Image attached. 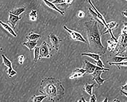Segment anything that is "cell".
<instances>
[{
  "label": "cell",
  "mask_w": 127,
  "mask_h": 102,
  "mask_svg": "<svg viewBox=\"0 0 127 102\" xmlns=\"http://www.w3.org/2000/svg\"><path fill=\"white\" fill-rule=\"evenodd\" d=\"M39 92L46 96L49 101H59L65 95V90L60 81L54 77H49L40 81Z\"/></svg>",
  "instance_id": "1"
},
{
  "label": "cell",
  "mask_w": 127,
  "mask_h": 102,
  "mask_svg": "<svg viewBox=\"0 0 127 102\" xmlns=\"http://www.w3.org/2000/svg\"><path fill=\"white\" fill-rule=\"evenodd\" d=\"M88 24V36L89 44L97 49H104V47L102 43L97 22L92 21Z\"/></svg>",
  "instance_id": "2"
},
{
  "label": "cell",
  "mask_w": 127,
  "mask_h": 102,
  "mask_svg": "<svg viewBox=\"0 0 127 102\" xmlns=\"http://www.w3.org/2000/svg\"><path fill=\"white\" fill-rule=\"evenodd\" d=\"M38 47L39 52V60L43 58H49L50 57V53L52 49L49 44L44 41Z\"/></svg>",
  "instance_id": "3"
},
{
  "label": "cell",
  "mask_w": 127,
  "mask_h": 102,
  "mask_svg": "<svg viewBox=\"0 0 127 102\" xmlns=\"http://www.w3.org/2000/svg\"><path fill=\"white\" fill-rule=\"evenodd\" d=\"M110 70V69L108 68L104 69L98 67L92 74L93 77V80L96 81L99 86L102 85L103 84L104 82L107 79L102 78L101 75L105 71H109Z\"/></svg>",
  "instance_id": "4"
},
{
  "label": "cell",
  "mask_w": 127,
  "mask_h": 102,
  "mask_svg": "<svg viewBox=\"0 0 127 102\" xmlns=\"http://www.w3.org/2000/svg\"><path fill=\"white\" fill-rule=\"evenodd\" d=\"M87 1L94 9V10L91 7L89 8V10L92 14L102 24L106 27L107 23L105 20L103 16L98 11V10L94 5L91 0H87Z\"/></svg>",
  "instance_id": "5"
},
{
  "label": "cell",
  "mask_w": 127,
  "mask_h": 102,
  "mask_svg": "<svg viewBox=\"0 0 127 102\" xmlns=\"http://www.w3.org/2000/svg\"><path fill=\"white\" fill-rule=\"evenodd\" d=\"M1 56L3 59V65L8 68L6 71V73L9 78H12L17 75V73L13 69L11 61L4 54H2Z\"/></svg>",
  "instance_id": "6"
},
{
  "label": "cell",
  "mask_w": 127,
  "mask_h": 102,
  "mask_svg": "<svg viewBox=\"0 0 127 102\" xmlns=\"http://www.w3.org/2000/svg\"><path fill=\"white\" fill-rule=\"evenodd\" d=\"M48 37L51 44L52 47L57 51L58 50L62 40L58 36L52 33L49 34Z\"/></svg>",
  "instance_id": "7"
},
{
  "label": "cell",
  "mask_w": 127,
  "mask_h": 102,
  "mask_svg": "<svg viewBox=\"0 0 127 102\" xmlns=\"http://www.w3.org/2000/svg\"><path fill=\"white\" fill-rule=\"evenodd\" d=\"M63 28L68 33L71 38L73 40L79 41L84 43H86V40L79 33L68 29L65 25L64 26Z\"/></svg>",
  "instance_id": "8"
},
{
  "label": "cell",
  "mask_w": 127,
  "mask_h": 102,
  "mask_svg": "<svg viewBox=\"0 0 127 102\" xmlns=\"http://www.w3.org/2000/svg\"><path fill=\"white\" fill-rule=\"evenodd\" d=\"M87 73L86 70L82 68H77L73 71L69 77V78L72 80L80 78L84 76Z\"/></svg>",
  "instance_id": "9"
},
{
  "label": "cell",
  "mask_w": 127,
  "mask_h": 102,
  "mask_svg": "<svg viewBox=\"0 0 127 102\" xmlns=\"http://www.w3.org/2000/svg\"><path fill=\"white\" fill-rule=\"evenodd\" d=\"M98 67L96 65L91 63L87 60L84 61L83 68L86 70L87 73L92 74Z\"/></svg>",
  "instance_id": "10"
},
{
  "label": "cell",
  "mask_w": 127,
  "mask_h": 102,
  "mask_svg": "<svg viewBox=\"0 0 127 102\" xmlns=\"http://www.w3.org/2000/svg\"><path fill=\"white\" fill-rule=\"evenodd\" d=\"M21 17L11 14H9L7 23L9 24L14 29L18 22L21 19Z\"/></svg>",
  "instance_id": "11"
},
{
  "label": "cell",
  "mask_w": 127,
  "mask_h": 102,
  "mask_svg": "<svg viewBox=\"0 0 127 102\" xmlns=\"http://www.w3.org/2000/svg\"><path fill=\"white\" fill-rule=\"evenodd\" d=\"M38 41L28 40L27 42L24 43L23 44V45L27 47L30 51H31L37 46Z\"/></svg>",
  "instance_id": "12"
},
{
  "label": "cell",
  "mask_w": 127,
  "mask_h": 102,
  "mask_svg": "<svg viewBox=\"0 0 127 102\" xmlns=\"http://www.w3.org/2000/svg\"><path fill=\"white\" fill-rule=\"evenodd\" d=\"M45 3V4L49 8L52 9H53L57 12H58L61 15H63L65 14L64 11H62L58 8L52 2H49L47 0H42Z\"/></svg>",
  "instance_id": "13"
},
{
  "label": "cell",
  "mask_w": 127,
  "mask_h": 102,
  "mask_svg": "<svg viewBox=\"0 0 127 102\" xmlns=\"http://www.w3.org/2000/svg\"><path fill=\"white\" fill-rule=\"evenodd\" d=\"M26 8L24 7H20L15 8L9 11V14H11L19 16L20 15L25 12Z\"/></svg>",
  "instance_id": "14"
},
{
  "label": "cell",
  "mask_w": 127,
  "mask_h": 102,
  "mask_svg": "<svg viewBox=\"0 0 127 102\" xmlns=\"http://www.w3.org/2000/svg\"><path fill=\"white\" fill-rule=\"evenodd\" d=\"M0 24L10 34L13 36L14 37H17V35L16 34L13 29L7 24L4 23L2 21H0Z\"/></svg>",
  "instance_id": "15"
},
{
  "label": "cell",
  "mask_w": 127,
  "mask_h": 102,
  "mask_svg": "<svg viewBox=\"0 0 127 102\" xmlns=\"http://www.w3.org/2000/svg\"><path fill=\"white\" fill-rule=\"evenodd\" d=\"M118 41H112L109 40L107 42L108 44V50L109 52H113L116 49L118 43Z\"/></svg>",
  "instance_id": "16"
},
{
  "label": "cell",
  "mask_w": 127,
  "mask_h": 102,
  "mask_svg": "<svg viewBox=\"0 0 127 102\" xmlns=\"http://www.w3.org/2000/svg\"><path fill=\"white\" fill-rule=\"evenodd\" d=\"M95 85L94 83L92 84L86 83L83 87V90L89 95L91 96L92 94L93 88Z\"/></svg>",
  "instance_id": "17"
},
{
  "label": "cell",
  "mask_w": 127,
  "mask_h": 102,
  "mask_svg": "<svg viewBox=\"0 0 127 102\" xmlns=\"http://www.w3.org/2000/svg\"><path fill=\"white\" fill-rule=\"evenodd\" d=\"M41 37V35H40L35 33L33 32L29 33L26 37V38L28 40H38Z\"/></svg>",
  "instance_id": "18"
},
{
  "label": "cell",
  "mask_w": 127,
  "mask_h": 102,
  "mask_svg": "<svg viewBox=\"0 0 127 102\" xmlns=\"http://www.w3.org/2000/svg\"><path fill=\"white\" fill-rule=\"evenodd\" d=\"M82 56H86L90 57L97 61L100 59L101 55L97 54L91 53H83L81 54Z\"/></svg>",
  "instance_id": "19"
},
{
  "label": "cell",
  "mask_w": 127,
  "mask_h": 102,
  "mask_svg": "<svg viewBox=\"0 0 127 102\" xmlns=\"http://www.w3.org/2000/svg\"><path fill=\"white\" fill-rule=\"evenodd\" d=\"M46 98V96L44 95L37 96L34 95L31 98V101L33 102H42Z\"/></svg>",
  "instance_id": "20"
},
{
  "label": "cell",
  "mask_w": 127,
  "mask_h": 102,
  "mask_svg": "<svg viewBox=\"0 0 127 102\" xmlns=\"http://www.w3.org/2000/svg\"><path fill=\"white\" fill-rule=\"evenodd\" d=\"M116 25V23L115 22H112L108 24L107 23L106 28L107 31L111 35L112 37H113L114 36L113 34L112 30L115 28Z\"/></svg>",
  "instance_id": "21"
},
{
  "label": "cell",
  "mask_w": 127,
  "mask_h": 102,
  "mask_svg": "<svg viewBox=\"0 0 127 102\" xmlns=\"http://www.w3.org/2000/svg\"><path fill=\"white\" fill-rule=\"evenodd\" d=\"M127 57H122L118 56H115L112 59V62L119 63L123 62L127 59Z\"/></svg>",
  "instance_id": "22"
},
{
  "label": "cell",
  "mask_w": 127,
  "mask_h": 102,
  "mask_svg": "<svg viewBox=\"0 0 127 102\" xmlns=\"http://www.w3.org/2000/svg\"><path fill=\"white\" fill-rule=\"evenodd\" d=\"M39 49L38 47L36 46L34 50V58L33 61L36 63L39 60Z\"/></svg>",
  "instance_id": "23"
},
{
  "label": "cell",
  "mask_w": 127,
  "mask_h": 102,
  "mask_svg": "<svg viewBox=\"0 0 127 102\" xmlns=\"http://www.w3.org/2000/svg\"><path fill=\"white\" fill-rule=\"evenodd\" d=\"M37 16V11L36 10H32L29 15L30 19L32 21L36 20Z\"/></svg>",
  "instance_id": "24"
},
{
  "label": "cell",
  "mask_w": 127,
  "mask_h": 102,
  "mask_svg": "<svg viewBox=\"0 0 127 102\" xmlns=\"http://www.w3.org/2000/svg\"><path fill=\"white\" fill-rule=\"evenodd\" d=\"M127 61H123V62L119 63H114L110 62L109 63V65L111 66L112 65H115L117 66L118 68L120 69V66H127Z\"/></svg>",
  "instance_id": "25"
},
{
  "label": "cell",
  "mask_w": 127,
  "mask_h": 102,
  "mask_svg": "<svg viewBox=\"0 0 127 102\" xmlns=\"http://www.w3.org/2000/svg\"><path fill=\"white\" fill-rule=\"evenodd\" d=\"M94 62L96 63L97 66L102 69H106L107 68H104L105 65L100 59L97 61L95 60Z\"/></svg>",
  "instance_id": "26"
},
{
  "label": "cell",
  "mask_w": 127,
  "mask_h": 102,
  "mask_svg": "<svg viewBox=\"0 0 127 102\" xmlns=\"http://www.w3.org/2000/svg\"><path fill=\"white\" fill-rule=\"evenodd\" d=\"M18 59L19 63L22 65L23 64L25 60V56L23 55H20L18 57Z\"/></svg>",
  "instance_id": "27"
},
{
  "label": "cell",
  "mask_w": 127,
  "mask_h": 102,
  "mask_svg": "<svg viewBox=\"0 0 127 102\" xmlns=\"http://www.w3.org/2000/svg\"><path fill=\"white\" fill-rule=\"evenodd\" d=\"M67 0H55L52 2L54 4H66Z\"/></svg>",
  "instance_id": "28"
},
{
  "label": "cell",
  "mask_w": 127,
  "mask_h": 102,
  "mask_svg": "<svg viewBox=\"0 0 127 102\" xmlns=\"http://www.w3.org/2000/svg\"><path fill=\"white\" fill-rule=\"evenodd\" d=\"M90 102H97V99L96 96L95 94H92L91 96Z\"/></svg>",
  "instance_id": "29"
},
{
  "label": "cell",
  "mask_w": 127,
  "mask_h": 102,
  "mask_svg": "<svg viewBox=\"0 0 127 102\" xmlns=\"http://www.w3.org/2000/svg\"><path fill=\"white\" fill-rule=\"evenodd\" d=\"M85 15L84 12L81 11L79 12L77 14V17L80 18H81L84 17Z\"/></svg>",
  "instance_id": "30"
},
{
  "label": "cell",
  "mask_w": 127,
  "mask_h": 102,
  "mask_svg": "<svg viewBox=\"0 0 127 102\" xmlns=\"http://www.w3.org/2000/svg\"><path fill=\"white\" fill-rule=\"evenodd\" d=\"M121 90L127 92V83L125 85L122 86L121 87Z\"/></svg>",
  "instance_id": "31"
},
{
  "label": "cell",
  "mask_w": 127,
  "mask_h": 102,
  "mask_svg": "<svg viewBox=\"0 0 127 102\" xmlns=\"http://www.w3.org/2000/svg\"><path fill=\"white\" fill-rule=\"evenodd\" d=\"M122 14L123 16L127 17V11H125L122 12Z\"/></svg>",
  "instance_id": "32"
},
{
  "label": "cell",
  "mask_w": 127,
  "mask_h": 102,
  "mask_svg": "<svg viewBox=\"0 0 127 102\" xmlns=\"http://www.w3.org/2000/svg\"><path fill=\"white\" fill-rule=\"evenodd\" d=\"M121 93L124 95L126 97H127V92L125 91H124L121 90Z\"/></svg>",
  "instance_id": "33"
},
{
  "label": "cell",
  "mask_w": 127,
  "mask_h": 102,
  "mask_svg": "<svg viewBox=\"0 0 127 102\" xmlns=\"http://www.w3.org/2000/svg\"><path fill=\"white\" fill-rule=\"evenodd\" d=\"M78 102H87V101H86V100L84 99L83 97H82L81 100L80 101H78Z\"/></svg>",
  "instance_id": "34"
},
{
  "label": "cell",
  "mask_w": 127,
  "mask_h": 102,
  "mask_svg": "<svg viewBox=\"0 0 127 102\" xmlns=\"http://www.w3.org/2000/svg\"><path fill=\"white\" fill-rule=\"evenodd\" d=\"M108 99L107 98H106L104 100H103V102H108Z\"/></svg>",
  "instance_id": "35"
},
{
  "label": "cell",
  "mask_w": 127,
  "mask_h": 102,
  "mask_svg": "<svg viewBox=\"0 0 127 102\" xmlns=\"http://www.w3.org/2000/svg\"><path fill=\"white\" fill-rule=\"evenodd\" d=\"M47 0L50 2H52L55 1V0Z\"/></svg>",
  "instance_id": "36"
},
{
  "label": "cell",
  "mask_w": 127,
  "mask_h": 102,
  "mask_svg": "<svg viewBox=\"0 0 127 102\" xmlns=\"http://www.w3.org/2000/svg\"><path fill=\"white\" fill-rule=\"evenodd\" d=\"M113 102H120V101L116 99H115V100H114Z\"/></svg>",
  "instance_id": "37"
},
{
  "label": "cell",
  "mask_w": 127,
  "mask_h": 102,
  "mask_svg": "<svg viewBox=\"0 0 127 102\" xmlns=\"http://www.w3.org/2000/svg\"><path fill=\"white\" fill-rule=\"evenodd\" d=\"M125 0L127 1V0Z\"/></svg>",
  "instance_id": "38"
}]
</instances>
